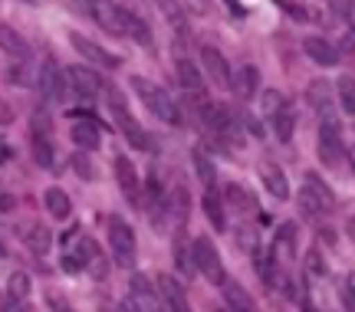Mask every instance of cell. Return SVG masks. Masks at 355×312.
Returning <instances> with one entry per match:
<instances>
[{
	"mask_svg": "<svg viewBox=\"0 0 355 312\" xmlns=\"http://www.w3.org/2000/svg\"><path fill=\"white\" fill-rule=\"evenodd\" d=\"M306 99H309V105L316 109L322 119H329V105H332V89H329V83L326 79H313L309 83V89H306Z\"/></svg>",
	"mask_w": 355,
	"mask_h": 312,
	"instance_id": "7c38bea8",
	"label": "cell"
},
{
	"mask_svg": "<svg viewBox=\"0 0 355 312\" xmlns=\"http://www.w3.org/2000/svg\"><path fill=\"white\" fill-rule=\"evenodd\" d=\"M115 181H119V187L125 191V198L132 204H139V171H135L132 158H125V155L115 158Z\"/></svg>",
	"mask_w": 355,
	"mask_h": 312,
	"instance_id": "9c48e42d",
	"label": "cell"
},
{
	"mask_svg": "<svg viewBox=\"0 0 355 312\" xmlns=\"http://www.w3.org/2000/svg\"><path fill=\"white\" fill-rule=\"evenodd\" d=\"M201 204H204V214H207V220L214 224V230H227V211H224V198H220L217 191H207Z\"/></svg>",
	"mask_w": 355,
	"mask_h": 312,
	"instance_id": "2e32d148",
	"label": "cell"
},
{
	"mask_svg": "<svg viewBox=\"0 0 355 312\" xmlns=\"http://www.w3.org/2000/svg\"><path fill=\"white\" fill-rule=\"evenodd\" d=\"M76 168L83 171V177H86V181H92V177H96V171H92V168H89L86 162H79V158H76Z\"/></svg>",
	"mask_w": 355,
	"mask_h": 312,
	"instance_id": "60d3db41",
	"label": "cell"
},
{
	"mask_svg": "<svg viewBox=\"0 0 355 312\" xmlns=\"http://www.w3.org/2000/svg\"><path fill=\"white\" fill-rule=\"evenodd\" d=\"M191 257H194V270H201L211 283H217V286H224V283H227V279H224V270H220L217 247L207 237H198L194 243H191Z\"/></svg>",
	"mask_w": 355,
	"mask_h": 312,
	"instance_id": "7a4b0ae2",
	"label": "cell"
},
{
	"mask_svg": "<svg viewBox=\"0 0 355 312\" xmlns=\"http://www.w3.org/2000/svg\"><path fill=\"white\" fill-rule=\"evenodd\" d=\"M128 33H132V37L139 40L141 46H152V30H148V26L141 24V20H139V17H135V13L128 17Z\"/></svg>",
	"mask_w": 355,
	"mask_h": 312,
	"instance_id": "f546056e",
	"label": "cell"
},
{
	"mask_svg": "<svg viewBox=\"0 0 355 312\" xmlns=\"http://www.w3.org/2000/svg\"><path fill=\"white\" fill-rule=\"evenodd\" d=\"M241 122H243V128H247V132H254L257 138L263 135V128H260V122H257L254 115H241Z\"/></svg>",
	"mask_w": 355,
	"mask_h": 312,
	"instance_id": "74e56055",
	"label": "cell"
},
{
	"mask_svg": "<svg viewBox=\"0 0 355 312\" xmlns=\"http://www.w3.org/2000/svg\"><path fill=\"white\" fill-rule=\"evenodd\" d=\"M293 125H296V119H293L290 105H286V109H279V112L273 115V132H277L279 141H290L293 138Z\"/></svg>",
	"mask_w": 355,
	"mask_h": 312,
	"instance_id": "d4e9b609",
	"label": "cell"
},
{
	"mask_svg": "<svg viewBox=\"0 0 355 312\" xmlns=\"http://www.w3.org/2000/svg\"><path fill=\"white\" fill-rule=\"evenodd\" d=\"M300 211H303L306 217H322V214H326V207H322V204H319L309 191H300Z\"/></svg>",
	"mask_w": 355,
	"mask_h": 312,
	"instance_id": "4dcf8cb0",
	"label": "cell"
},
{
	"mask_svg": "<svg viewBox=\"0 0 355 312\" xmlns=\"http://www.w3.org/2000/svg\"><path fill=\"white\" fill-rule=\"evenodd\" d=\"M201 69L214 79L217 86H234V73H230L227 60L217 46H201Z\"/></svg>",
	"mask_w": 355,
	"mask_h": 312,
	"instance_id": "52a82bcc",
	"label": "cell"
},
{
	"mask_svg": "<svg viewBox=\"0 0 355 312\" xmlns=\"http://www.w3.org/2000/svg\"><path fill=\"white\" fill-rule=\"evenodd\" d=\"M0 50L10 53V56H17V60H26L30 56V46H26V40L13 30V26L0 24Z\"/></svg>",
	"mask_w": 355,
	"mask_h": 312,
	"instance_id": "9a60e30c",
	"label": "cell"
},
{
	"mask_svg": "<svg viewBox=\"0 0 355 312\" xmlns=\"http://www.w3.org/2000/svg\"><path fill=\"white\" fill-rule=\"evenodd\" d=\"M122 309H125V312H141V309H139V306H135V302H132V300H125V302H122Z\"/></svg>",
	"mask_w": 355,
	"mask_h": 312,
	"instance_id": "ee69618b",
	"label": "cell"
},
{
	"mask_svg": "<svg viewBox=\"0 0 355 312\" xmlns=\"http://www.w3.org/2000/svg\"><path fill=\"white\" fill-rule=\"evenodd\" d=\"M234 89H237V96L241 99H254L257 89H260V69L257 66H241L237 73H234Z\"/></svg>",
	"mask_w": 355,
	"mask_h": 312,
	"instance_id": "5bb4252c",
	"label": "cell"
},
{
	"mask_svg": "<svg viewBox=\"0 0 355 312\" xmlns=\"http://www.w3.org/2000/svg\"><path fill=\"white\" fill-rule=\"evenodd\" d=\"M132 89L139 92V99L152 109L162 122L168 125H181V109H178V102L168 96L162 86H155L152 79H141V76H132Z\"/></svg>",
	"mask_w": 355,
	"mask_h": 312,
	"instance_id": "6da1fadb",
	"label": "cell"
},
{
	"mask_svg": "<svg viewBox=\"0 0 355 312\" xmlns=\"http://www.w3.org/2000/svg\"><path fill=\"white\" fill-rule=\"evenodd\" d=\"M69 135H73V141H76L83 151H96L99 148V128H96V122H76L73 128H69Z\"/></svg>",
	"mask_w": 355,
	"mask_h": 312,
	"instance_id": "e0dca14e",
	"label": "cell"
},
{
	"mask_svg": "<svg viewBox=\"0 0 355 312\" xmlns=\"http://www.w3.org/2000/svg\"><path fill=\"white\" fill-rule=\"evenodd\" d=\"M306 270L316 276L326 273V263H322V253H319V250H309V253H306Z\"/></svg>",
	"mask_w": 355,
	"mask_h": 312,
	"instance_id": "836d02e7",
	"label": "cell"
},
{
	"mask_svg": "<svg viewBox=\"0 0 355 312\" xmlns=\"http://www.w3.org/2000/svg\"><path fill=\"white\" fill-rule=\"evenodd\" d=\"M303 191H309V194H313V198L319 200V204H322V207H326V211H332V191L329 187H326V181H322V177L316 175V171H306V177H303Z\"/></svg>",
	"mask_w": 355,
	"mask_h": 312,
	"instance_id": "44dd1931",
	"label": "cell"
},
{
	"mask_svg": "<svg viewBox=\"0 0 355 312\" xmlns=\"http://www.w3.org/2000/svg\"><path fill=\"white\" fill-rule=\"evenodd\" d=\"M33 158H37L43 168L53 164V141L46 138V132H33Z\"/></svg>",
	"mask_w": 355,
	"mask_h": 312,
	"instance_id": "484cf974",
	"label": "cell"
},
{
	"mask_svg": "<svg viewBox=\"0 0 355 312\" xmlns=\"http://www.w3.org/2000/svg\"><path fill=\"white\" fill-rule=\"evenodd\" d=\"M191 164H194V175L201 177V184L207 187V191H214V184H217V168H214V162L204 155L201 148H194L191 151Z\"/></svg>",
	"mask_w": 355,
	"mask_h": 312,
	"instance_id": "ffe728a7",
	"label": "cell"
},
{
	"mask_svg": "<svg viewBox=\"0 0 355 312\" xmlns=\"http://www.w3.org/2000/svg\"><path fill=\"white\" fill-rule=\"evenodd\" d=\"M43 204H46V211H50L53 220H66V217L73 214V200H69V194H66L63 187H46Z\"/></svg>",
	"mask_w": 355,
	"mask_h": 312,
	"instance_id": "4fadbf2b",
	"label": "cell"
},
{
	"mask_svg": "<svg viewBox=\"0 0 355 312\" xmlns=\"http://www.w3.org/2000/svg\"><path fill=\"white\" fill-rule=\"evenodd\" d=\"M279 109H286V99L279 96L277 89H273V92H263V112L270 115V119H273V115H277Z\"/></svg>",
	"mask_w": 355,
	"mask_h": 312,
	"instance_id": "1f68e13d",
	"label": "cell"
},
{
	"mask_svg": "<svg viewBox=\"0 0 355 312\" xmlns=\"http://www.w3.org/2000/svg\"><path fill=\"white\" fill-rule=\"evenodd\" d=\"M171 207H175L178 227H181V224H184V217H188V191H184V187H178V191H175V204H171Z\"/></svg>",
	"mask_w": 355,
	"mask_h": 312,
	"instance_id": "d6a6232c",
	"label": "cell"
},
{
	"mask_svg": "<svg viewBox=\"0 0 355 312\" xmlns=\"http://www.w3.org/2000/svg\"><path fill=\"white\" fill-rule=\"evenodd\" d=\"M0 211H3V214L13 211V198H10V194H3V198H0Z\"/></svg>",
	"mask_w": 355,
	"mask_h": 312,
	"instance_id": "b9f144b4",
	"label": "cell"
},
{
	"mask_svg": "<svg viewBox=\"0 0 355 312\" xmlns=\"http://www.w3.org/2000/svg\"><path fill=\"white\" fill-rule=\"evenodd\" d=\"M3 257H7V250H3V243H0V260H3Z\"/></svg>",
	"mask_w": 355,
	"mask_h": 312,
	"instance_id": "7dc6e473",
	"label": "cell"
},
{
	"mask_svg": "<svg viewBox=\"0 0 355 312\" xmlns=\"http://www.w3.org/2000/svg\"><path fill=\"white\" fill-rule=\"evenodd\" d=\"M349 162H352V168H355V148H349Z\"/></svg>",
	"mask_w": 355,
	"mask_h": 312,
	"instance_id": "bcb514c9",
	"label": "cell"
},
{
	"mask_svg": "<svg viewBox=\"0 0 355 312\" xmlns=\"http://www.w3.org/2000/svg\"><path fill=\"white\" fill-rule=\"evenodd\" d=\"M303 53L313 62H319V66H336V62H339V50H336V43H329L326 37L303 40Z\"/></svg>",
	"mask_w": 355,
	"mask_h": 312,
	"instance_id": "8fae6325",
	"label": "cell"
},
{
	"mask_svg": "<svg viewBox=\"0 0 355 312\" xmlns=\"http://www.w3.org/2000/svg\"><path fill=\"white\" fill-rule=\"evenodd\" d=\"M279 10L293 17L296 24H309L313 20V7H306V3H279Z\"/></svg>",
	"mask_w": 355,
	"mask_h": 312,
	"instance_id": "83f0119b",
	"label": "cell"
},
{
	"mask_svg": "<svg viewBox=\"0 0 355 312\" xmlns=\"http://www.w3.org/2000/svg\"><path fill=\"white\" fill-rule=\"evenodd\" d=\"M109 247H112L119 263H125V266L135 263V230L125 220H119V217L109 220Z\"/></svg>",
	"mask_w": 355,
	"mask_h": 312,
	"instance_id": "3957f363",
	"label": "cell"
},
{
	"mask_svg": "<svg viewBox=\"0 0 355 312\" xmlns=\"http://www.w3.org/2000/svg\"><path fill=\"white\" fill-rule=\"evenodd\" d=\"M46 306H50L53 312H73V306H69L60 293H46Z\"/></svg>",
	"mask_w": 355,
	"mask_h": 312,
	"instance_id": "e575fe53",
	"label": "cell"
},
{
	"mask_svg": "<svg viewBox=\"0 0 355 312\" xmlns=\"http://www.w3.org/2000/svg\"><path fill=\"white\" fill-rule=\"evenodd\" d=\"M30 276L26 273H10V279H7V296L10 300H20V302H26V296H30Z\"/></svg>",
	"mask_w": 355,
	"mask_h": 312,
	"instance_id": "4316f807",
	"label": "cell"
},
{
	"mask_svg": "<svg viewBox=\"0 0 355 312\" xmlns=\"http://www.w3.org/2000/svg\"><path fill=\"white\" fill-rule=\"evenodd\" d=\"M260 177H263V187L277 200H286V198H290V181H286V175H283V168H279V164L260 162Z\"/></svg>",
	"mask_w": 355,
	"mask_h": 312,
	"instance_id": "30bf717a",
	"label": "cell"
},
{
	"mask_svg": "<svg viewBox=\"0 0 355 312\" xmlns=\"http://www.w3.org/2000/svg\"><path fill=\"white\" fill-rule=\"evenodd\" d=\"M332 10L345 13V17H349V24H352V30H355V3H332Z\"/></svg>",
	"mask_w": 355,
	"mask_h": 312,
	"instance_id": "8d00e7d4",
	"label": "cell"
},
{
	"mask_svg": "<svg viewBox=\"0 0 355 312\" xmlns=\"http://www.w3.org/2000/svg\"><path fill=\"white\" fill-rule=\"evenodd\" d=\"M178 83L188 89V92H201L204 89V76H201V69H198V62L194 60H178Z\"/></svg>",
	"mask_w": 355,
	"mask_h": 312,
	"instance_id": "d6986e66",
	"label": "cell"
},
{
	"mask_svg": "<svg viewBox=\"0 0 355 312\" xmlns=\"http://www.w3.org/2000/svg\"><path fill=\"white\" fill-rule=\"evenodd\" d=\"M0 312H26V302L10 300V296H7V300L0 302Z\"/></svg>",
	"mask_w": 355,
	"mask_h": 312,
	"instance_id": "d590c367",
	"label": "cell"
},
{
	"mask_svg": "<svg viewBox=\"0 0 355 312\" xmlns=\"http://www.w3.org/2000/svg\"><path fill=\"white\" fill-rule=\"evenodd\" d=\"M30 69H26V66H13L10 69V83H20V86H24V83H30Z\"/></svg>",
	"mask_w": 355,
	"mask_h": 312,
	"instance_id": "f35d334b",
	"label": "cell"
},
{
	"mask_svg": "<svg viewBox=\"0 0 355 312\" xmlns=\"http://www.w3.org/2000/svg\"><path fill=\"white\" fill-rule=\"evenodd\" d=\"M10 122H13V109L0 99V125H10Z\"/></svg>",
	"mask_w": 355,
	"mask_h": 312,
	"instance_id": "ab89813d",
	"label": "cell"
},
{
	"mask_svg": "<svg viewBox=\"0 0 355 312\" xmlns=\"http://www.w3.org/2000/svg\"><path fill=\"white\" fill-rule=\"evenodd\" d=\"M319 158L326 164H339L343 158V138H339V122L336 119H322L319 125Z\"/></svg>",
	"mask_w": 355,
	"mask_h": 312,
	"instance_id": "8992f818",
	"label": "cell"
},
{
	"mask_svg": "<svg viewBox=\"0 0 355 312\" xmlns=\"http://www.w3.org/2000/svg\"><path fill=\"white\" fill-rule=\"evenodd\" d=\"M69 43L79 50V56H86L92 66H102V69H115L119 66V56H112L109 50H102L99 43H92L89 37H83V33H69Z\"/></svg>",
	"mask_w": 355,
	"mask_h": 312,
	"instance_id": "ba28073f",
	"label": "cell"
},
{
	"mask_svg": "<svg viewBox=\"0 0 355 312\" xmlns=\"http://www.w3.org/2000/svg\"><path fill=\"white\" fill-rule=\"evenodd\" d=\"M7 158H10V148H7V145H0V162H7Z\"/></svg>",
	"mask_w": 355,
	"mask_h": 312,
	"instance_id": "f6af8a7d",
	"label": "cell"
},
{
	"mask_svg": "<svg viewBox=\"0 0 355 312\" xmlns=\"http://www.w3.org/2000/svg\"><path fill=\"white\" fill-rule=\"evenodd\" d=\"M224 200H230V204H234V211H241V214L254 211V204H257V200L250 198L241 184H227V187H224Z\"/></svg>",
	"mask_w": 355,
	"mask_h": 312,
	"instance_id": "603a6c76",
	"label": "cell"
},
{
	"mask_svg": "<svg viewBox=\"0 0 355 312\" xmlns=\"http://www.w3.org/2000/svg\"><path fill=\"white\" fill-rule=\"evenodd\" d=\"M224 300H227V309L230 312H254V300L250 293L241 286V283H224Z\"/></svg>",
	"mask_w": 355,
	"mask_h": 312,
	"instance_id": "ac0fdd59",
	"label": "cell"
},
{
	"mask_svg": "<svg viewBox=\"0 0 355 312\" xmlns=\"http://www.w3.org/2000/svg\"><path fill=\"white\" fill-rule=\"evenodd\" d=\"M37 89H40V96H43L46 102L60 99V96L66 92V76L53 60H43V66L37 69Z\"/></svg>",
	"mask_w": 355,
	"mask_h": 312,
	"instance_id": "5b68a950",
	"label": "cell"
},
{
	"mask_svg": "<svg viewBox=\"0 0 355 312\" xmlns=\"http://www.w3.org/2000/svg\"><path fill=\"white\" fill-rule=\"evenodd\" d=\"M339 46H343V50H345V53H352V50H355V37H345V40H343V43H339Z\"/></svg>",
	"mask_w": 355,
	"mask_h": 312,
	"instance_id": "7bdbcfd3",
	"label": "cell"
},
{
	"mask_svg": "<svg viewBox=\"0 0 355 312\" xmlns=\"http://www.w3.org/2000/svg\"><path fill=\"white\" fill-rule=\"evenodd\" d=\"M336 96H339V105H343L345 115H355V79L352 76H343L336 83Z\"/></svg>",
	"mask_w": 355,
	"mask_h": 312,
	"instance_id": "7402d4cb",
	"label": "cell"
},
{
	"mask_svg": "<svg viewBox=\"0 0 355 312\" xmlns=\"http://www.w3.org/2000/svg\"><path fill=\"white\" fill-rule=\"evenodd\" d=\"M63 76H66V86L73 89L79 99H92V96L102 89L99 73H96V69H89V66H66Z\"/></svg>",
	"mask_w": 355,
	"mask_h": 312,
	"instance_id": "277c9868",
	"label": "cell"
},
{
	"mask_svg": "<svg viewBox=\"0 0 355 312\" xmlns=\"http://www.w3.org/2000/svg\"><path fill=\"white\" fill-rule=\"evenodd\" d=\"M277 237H279V250H283L286 257H293V253H296V227H293V224H283L277 230Z\"/></svg>",
	"mask_w": 355,
	"mask_h": 312,
	"instance_id": "f1b7e54d",
	"label": "cell"
},
{
	"mask_svg": "<svg viewBox=\"0 0 355 312\" xmlns=\"http://www.w3.org/2000/svg\"><path fill=\"white\" fill-rule=\"evenodd\" d=\"M24 240H26V247L33 250V253H40V257H43V253L50 250V243H53V237H50V230H46V227H30V230L24 234Z\"/></svg>",
	"mask_w": 355,
	"mask_h": 312,
	"instance_id": "cb8c5ba5",
	"label": "cell"
}]
</instances>
